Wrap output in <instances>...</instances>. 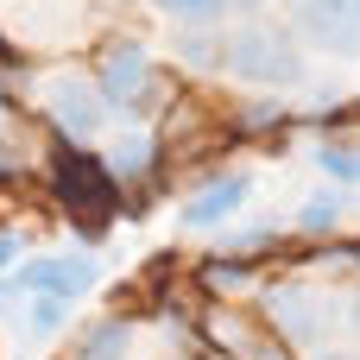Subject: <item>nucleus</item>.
I'll use <instances>...</instances> for the list:
<instances>
[{
  "label": "nucleus",
  "mask_w": 360,
  "mask_h": 360,
  "mask_svg": "<svg viewBox=\"0 0 360 360\" xmlns=\"http://www.w3.org/2000/svg\"><path fill=\"white\" fill-rule=\"evenodd\" d=\"M247 196H253V177H247V171H228V177L202 184V190L184 202V215H177V221H184L190 234H202V228H221V221H234V215H240V202H247Z\"/></svg>",
  "instance_id": "obj_4"
},
{
  "label": "nucleus",
  "mask_w": 360,
  "mask_h": 360,
  "mask_svg": "<svg viewBox=\"0 0 360 360\" xmlns=\"http://www.w3.org/2000/svg\"><path fill=\"white\" fill-rule=\"evenodd\" d=\"M0 310H6V285H0Z\"/></svg>",
  "instance_id": "obj_19"
},
{
  "label": "nucleus",
  "mask_w": 360,
  "mask_h": 360,
  "mask_svg": "<svg viewBox=\"0 0 360 360\" xmlns=\"http://www.w3.org/2000/svg\"><path fill=\"white\" fill-rule=\"evenodd\" d=\"M146 165H152V139H146V133H133V139H120V146L108 152V171H114V177H146Z\"/></svg>",
  "instance_id": "obj_11"
},
{
  "label": "nucleus",
  "mask_w": 360,
  "mask_h": 360,
  "mask_svg": "<svg viewBox=\"0 0 360 360\" xmlns=\"http://www.w3.org/2000/svg\"><path fill=\"white\" fill-rule=\"evenodd\" d=\"M272 316H278L297 342H316V335H323V310H316V297H304V291H278V297H272Z\"/></svg>",
  "instance_id": "obj_7"
},
{
  "label": "nucleus",
  "mask_w": 360,
  "mask_h": 360,
  "mask_svg": "<svg viewBox=\"0 0 360 360\" xmlns=\"http://www.w3.org/2000/svg\"><path fill=\"white\" fill-rule=\"evenodd\" d=\"M221 63H228L234 76H247V82H278V89L304 76L291 38H285V32H266V25H247V32L221 51Z\"/></svg>",
  "instance_id": "obj_1"
},
{
  "label": "nucleus",
  "mask_w": 360,
  "mask_h": 360,
  "mask_svg": "<svg viewBox=\"0 0 360 360\" xmlns=\"http://www.w3.org/2000/svg\"><path fill=\"white\" fill-rule=\"evenodd\" d=\"M177 51H184V63H190V70H215L228 44H215V38H202V32H190V38L177 44Z\"/></svg>",
  "instance_id": "obj_14"
},
{
  "label": "nucleus",
  "mask_w": 360,
  "mask_h": 360,
  "mask_svg": "<svg viewBox=\"0 0 360 360\" xmlns=\"http://www.w3.org/2000/svg\"><path fill=\"white\" fill-rule=\"evenodd\" d=\"M95 259L89 253H57V259H32V266H19V291H51V297H63V304H76L82 291H95Z\"/></svg>",
  "instance_id": "obj_2"
},
{
  "label": "nucleus",
  "mask_w": 360,
  "mask_h": 360,
  "mask_svg": "<svg viewBox=\"0 0 360 360\" xmlns=\"http://www.w3.org/2000/svg\"><path fill=\"white\" fill-rule=\"evenodd\" d=\"M253 360H285V354H272V348H253Z\"/></svg>",
  "instance_id": "obj_16"
},
{
  "label": "nucleus",
  "mask_w": 360,
  "mask_h": 360,
  "mask_svg": "<svg viewBox=\"0 0 360 360\" xmlns=\"http://www.w3.org/2000/svg\"><path fill=\"white\" fill-rule=\"evenodd\" d=\"M44 101H51V114H57V127H63L70 139H89V133L101 127V114H108V101H101L95 82H82V76H51V82H44Z\"/></svg>",
  "instance_id": "obj_3"
},
{
  "label": "nucleus",
  "mask_w": 360,
  "mask_h": 360,
  "mask_svg": "<svg viewBox=\"0 0 360 360\" xmlns=\"http://www.w3.org/2000/svg\"><path fill=\"white\" fill-rule=\"evenodd\" d=\"M127 348H133V329H127V323H101V329L82 342L76 360H127Z\"/></svg>",
  "instance_id": "obj_10"
},
{
  "label": "nucleus",
  "mask_w": 360,
  "mask_h": 360,
  "mask_svg": "<svg viewBox=\"0 0 360 360\" xmlns=\"http://www.w3.org/2000/svg\"><path fill=\"white\" fill-rule=\"evenodd\" d=\"M297 25L335 57H354V0H297Z\"/></svg>",
  "instance_id": "obj_6"
},
{
  "label": "nucleus",
  "mask_w": 360,
  "mask_h": 360,
  "mask_svg": "<svg viewBox=\"0 0 360 360\" xmlns=\"http://www.w3.org/2000/svg\"><path fill=\"white\" fill-rule=\"evenodd\" d=\"M323 360H354V354H323Z\"/></svg>",
  "instance_id": "obj_18"
},
{
  "label": "nucleus",
  "mask_w": 360,
  "mask_h": 360,
  "mask_svg": "<svg viewBox=\"0 0 360 360\" xmlns=\"http://www.w3.org/2000/svg\"><path fill=\"white\" fill-rule=\"evenodd\" d=\"M228 6H247V13H253V6H266V0H228Z\"/></svg>",
  "instance_id": "obj_17"
},
{
  "label": "nucleus",
  "mask_w": 360,
  "mask_h": 360,
  "mask_svg": "<svg viewBox=\"0 0 360 360\" xmlns=\"http://www.w3.org/2000/svg\"><path fill=\"white\" fill-rule=\"evenodd\" d=\"M152 6L171 13V19H184V25H215L228 13V0H152Z\"/></svg>",
  "instance_id": "obj_12"
},
{
  "label": "nucleus",
  "mask_w": 360,
  "mask_h": 360,
  "mask_svg": "<svg viewBox=\"0 0 360 360\" xmlns=\"http://www.w3.org/2000/svg\"><path fill=\"white\" fill-rule=\"evenodd\" d=\"M297 221H304L310 234H323V228H342V221H348V184H342V190H323V196H310Z\"/></svg>",
  "instance_id": "obj_9"
},
{
  "label": "nucleus",
  "mask_w": 360,
  "mask_h": 360,
  "mask_svg": "<svg viewBox=\"0 0 360 360\" xmlns=\"http://www.w3.org/2000/svg\"><path fill=\"white\" fill-rule=\"evenodd\" d=\"M316 165H323L335 184H354V146H348V139H323V146H316Z\"/></svg>",
  "instance_id": "obj_13"
},
{
  "label": "nucleus",
  "mask_w": 360,
  "mask_h": 360,
  "mask_svg": "<svg viewBox=\"0 0 360 360\" xmlns=\"http://www.w3.org/2000/svg\"><path fill=\"white\" fill-rule=\"evenodd\" d=\"M146 82H152L146 44H114V51H108V70H101V82H95V95H101L108 108H133V101H146Z\"/></svg>",
  "instance_id": "obj_5"
},
{
  "label": "nucleus",
  "mask_w": 360,
  "mask_h": 360,
  "mask_svg": "<svg viewBox=\"0 0 360 360\" xmlns=\"http://www.w3.org/2000/svg\"><path fill=\"white\" fill-rule=\"evenodd\" d=\"M63 323H70V304L51 297V291H38V297L25 304V316H19V335H25V342H51Z\"/></svg>",
  "instance_id": "obj_8"
},
{
  "label": "nucleus",
  "mask_w": 360,
  "mask_h": 360,
  "mask_svg": "<svg viewBox=\"0 0 360 360\" xmlns=\"http://www.w3.org/2000/svg\"><path fill=\"white\" fill-rule=\"evenodd\" d=\"M13 259H19V240H13V234H0V272H6Z\"/></svg>",
  "instance_id": "obj_15"
}]
</instances>
